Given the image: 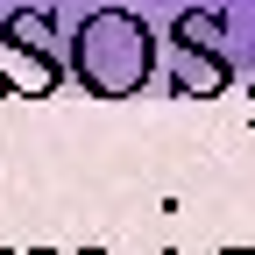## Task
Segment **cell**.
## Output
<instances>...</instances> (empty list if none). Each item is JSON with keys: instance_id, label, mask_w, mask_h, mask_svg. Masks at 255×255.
<instances>
[{"instance_id": "6da1fadb", "label": "cell", "mask_w": 255, "mask_h": 255, "mask_svg": "<svg viewBox=\"0 0 255 255\" xmlns=\"http://www.w3.org/2000/svg\"><path fill=\"white\" fill-rule=\"evenodd\" d=\"M64 64H71V78L92 92V100H128V92H142V78L156 71V36H149L142 14L100 7V14L78 21Z\"/></svg>"}, {"instance_id": "7a4b0ae2", "label": "cell", "mask_w": 255, "mask_h": 255, "mask_svg": "<svg viewBox=\"0 0 255 255\" xmlns=\"http://www.w3.org/2000/svg\"><path fill=\"white\" fill-rule=\"evenodd\" d=\"M177 57H184V71H177V92L191 100V92H220L227 85V57H220V21L213 14H184L177 21Z\"/></svg>"}, {"instance_id": "3957f363", "label": "cell", "mask_w": 255, "mask_h": 255, "mask_svg": "<svg viewBox=\"0 0 255 255\" xmlns=\"http://www.w3.org/2000/svg\"><path fill=\"white\" fill-rule=\"evenodd\" d=\"M0 43H7L14 57H36L50 85H64V71H71V64L57 57V28H50V14H43V7H21V14H7V28H0Z\"/></svg>"}, {"instance_id": "277c9868", "label": "cell", "mask_w": 255, "mask_h": 255, "mask_svg": "<svg viewBox=\"0 0 255 255\" xmlns=\"http://www.w3.org/2000/svg\"><path fill=\"white\" fill-rule=\"evenodd\" d=\"M85 255H100V248H85Z\"/></svg>"}]
</instances>
